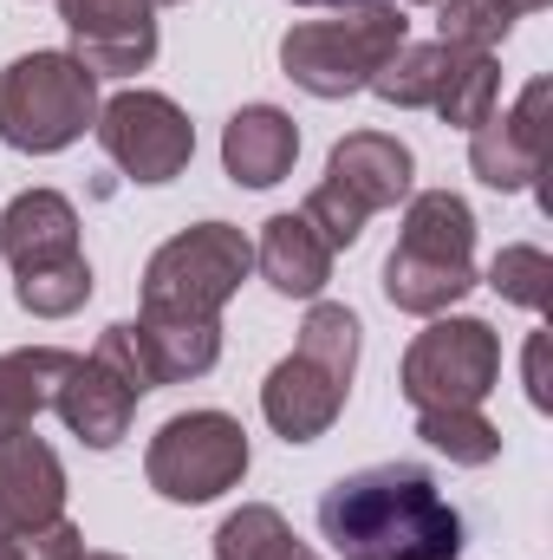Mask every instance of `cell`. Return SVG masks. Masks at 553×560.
I'll use <instances>...</instances> for the list:
<instances>
[{"instance_id": "obj_33", "label": "cell", "mask_w": 553, "mask_h": 560, "mask_svg": "<svg viewBox=\"0 0 553 560\" xmlns=\"http://www.w3.org/2000/svg\"><path fill=\"white\" fill-rule=\"evenodd\" d=\"M0 560H20V548H13V541H7V535H0Z\"/></svg>"}, {"instance_id": "obj_32", "label": "cell", "mask_w": 553, "mask_h": 560, "mask_svg": "<svg viewBox=\"0 0 553 560\" xmlns=\"http://www.w3.org/2000/svg\"><path fill=\"white\" fill-rule=\"evenodd\" d=\"M293 7H352V0H293Z\"/></svg>"}, {"instance_id": "obj_31", "label": "cell", "mask_w": 553, "mask_h": 560, "mask_svg": "<svg viewBox=\"0 0 553 560\" xmlns=\"http://www.w3.org/2000/svg\"><path fill=\"white\" fill-rule=\"evenodd\" d=\"M508 7H515V13H541L548 0H508Z\"/></svg>"}, {"instance_id": "obj_1", "label": "cell", "mask_w": 553, "mask_h": 560, "mask_svg": "<svg viewBox=\"0 0 553 560\" xmlns=\"http://www.w3.org/2000/svg\"><path fill=\"white\" fill-rule=\"evenodd\" d=\"M319 535L339 560H456L462 509L416 463H372L319 495Z\"/></svg>"}, {"instance_id": "obj_30", "label": "cell", "mask_w": 553, "mask_h": 560, "mask_svg": "<svg viewBox=\"0 0 553 560\" xmlns=\"http://www.w3.org/2000/svg\"><path fill=\"white\" fill-rule=\"evenodd\" d=\"M528 405L548 411L553 392H548V332H528Z\"/></svg>"}, {"instance_id": "obj_26", "label": "cell", "mask_w": 553, "mask_h": 560, "mask_svg": "<svg viewBox=\"0 0 553 560\" xmlns=\"http://www.w3.org/2000/svg\"><path fill=\"white\" fill-rule=\"evenodd\" d=\"M489 287L508 300V306H528V313H548L553 300V255L534 242H515L489 261Z\"/></svg>"}, {"instance_id": "obj_24", "label": "cell", "mask_w": 553, "mask_h": 560, "mask_svg": "<svg viewBox=\"0 0 553 560\" xmlns=\"http://www.w3.org/2000/svg\"><path fill=\"white\" fill-rule=\"evenodd\" d=\"M13 300L33 319H66L92 300V261L72 255V261H52V268H26V275H13Z\"/></svg>"}, {"instance_id": "obj_17", "label": "cell", "mask_w": 553, "mask_h": 560, "mask_svg": "<svg viewBox=\"0 0 553 560\" xmlns=\"http://www.w3.org/2000/svg\"><path fill=\"white\" fill-rule=\"evenodd\" d=\"M255 268L280 300H319L332 280V248L313 235L306 215H268L255 242Z\"/></svg>"}, {"instance_id": "obj_9", "label": "cell", "mask_w": 553, "mask_h": 560, "mask_svg": "<svg viewBox=\"0 0 553 560\" xmlns=\"http://www.w3.org/2000/svg\"><path fill=\"white\" fill-rule=\"evenodd\" d=\"M92 131H98L105 156H111L131 183H176V176L189 170V156H196V125H189V112H183L176 98H163V92H143V85L105 98Z\"/></svg>"}, {"instance_id": "obj_29", "label": "cell", "mask_w": 553, "mask_h": 560, "mask_svg": "<svg viewBox=\"0 0 553 560\" xmlns=\"http://www.w3.org/2000/svg\"><path fill=\"white\" fill-rule=\"evenodd\" d=\"M20 560H79L85 555V535H79V522H46V528H20V535H7Z\"/></svg>"}, {"instance_id": "obj_16", "label": "cell", "mask_w": 553, "mask_h": 560, "mask_svg": "<svg viewBox=\"0 0 553 560\" xmlns=\"http://www.w3.org/2000/svg\"><path fill=\"white\" fill-rule=\"evenodd\" d=\"M299 156V125L280 105H242L222 125V170L242 189H274Z\"/></svg>"}, {"instance_id": "obj_3", "label": "cell", "mask_w": 553, "mask_h": 560, "mask_svg": "<svg viewBox=\"0 0 553 560\" xmlns=\"http://www.w3.org/2000/svg\"><path fill=\"white\" fill-rule=\"evenodd\" d=\"M469 287H482V275H475V209L456 189H411L398 248L385 255V300L398 313L436 319Z\"/></svg>"}, {"instance_id": "obj_22", "label": "cell", "mask_w": 553, "mask_h": 560, "mask_svg": "<svg viewBox=\"0 0 553 560\" xmlns=\"http://www.w3.org/2000/svg\"><path fill=\"white\" fill-rule=\"evenodd\" d=\"M443 66H449V46H443V39H404L365 92H378V98L398 105V112H430V98H436V85H443Z\"/></svg>"}, {"instance_id": "obj_13", "label": "cell", "mask_w": 553, "mask_h": 560, "mask_svg": "<svg viewBox=\"0 0 553 560\" xmlns=\"http://www.w3.org/2000/svg\"><path fill=\"white\" fill-rule=\"evenodd\" d=\"M66 515V463L46 436L13 430L0 436V535L46 528Z\"/></svg>"}, {"instance_id": "obj_8", "label": "cell", "mask_w": 553, "mask_h": 560, "mask_svg": "<svg viewBox=\"0 0 553 560\" xmlns=\"http://www.w3.org/2000/svg\"><path fill=\"white\" fill-rule=\"evenodd\" d=\"M143 476H150V489L163 502L202 509V502L228 495L248 476V430L228 411H183V418H169L150 436Z\"/></svg>"}, {"instance_id": "obj_5", "label": "cell", "mask_w": 553, "mask_h": 560, "mask_svg": "<svg viewBox=\"0 0 553 560\" xmlns=\"http://www.w3.org/2000/svg\"><path fill=\"white\" fill-rule=\"evenodd\" d=\"M255 268V242L235 222H196L143 261V313L163 326H222V306Z\"/></svg>"}, {"instance_id": "obj_2", "label": "cell", "mask_w": 553, "mask_h": 560, "mask_svg": "<svg viewBox=\"0 0 553 560\" xmlns=\"http://www.w3.org/2000/svg\"><path fill=\"white\" fill-rule=\"evenodd\" d=\"M358 313L339 306V300H313L306 306V326H299V346L280 359L261 385V418L274 436L286 443H319L345 398H352V372H358Z\"/></svg>"}, {"instance_id": "obj_7", "label": "cell", "mask_w": 553, "mask_h": 560, "mask_svg": "<svg viewBox=\"0 0 553 560\" xmlns=\"http://www.w3.org/2000/svg\"><path fill=\"white\" fill-rule=\"evenodd\" d=\"M502 385V332L475 313H436L404 352L398 392L411 411H449V405H482Z\"/></svg>"}, {"instance_id": "obj_19", "label": "cell", "mask_w": 553, "mask_h": 560, "mask_svg": "<svg viewBox=\"0 0 553 560\" xmlns=\"http://www.w3.org/2000/svg\"><path fill=\"white\" fill-rule=\"evenodd\" d=\"M430 112H436L449 131H475L489 112H502V66H495V52H462V46H449V66H443V85H436Z\"/></svg>"}, {"instance_id": "obj_28", "label": "cell", "mask_w": 553, "mask_h": 560, "mask_svg": "<svg viewBox=\"0 0 553 560\" xmlns=\"http://www.w3.org/2000/svg\"><path fill=\"white\" fill-rule=\"evenodd\" d=\"M299 215L313 222V235H319V242H326L332 255H339V248H352V242L365 235V222H372V215H365L358 202H345V196H339L332 183H313V196L299 202Z\"/></svg>"}, {"instance_id": "obj_20", "label": "cell", "mask_w": 553, "mask_h": 560, "mask_svg": "<svg viewBox=\"0 0 553 560\" xmlns=\"http://www.w3.org/2000/svg\"><path fill=\"white\" fill-rule=\"evenodd\" d=\"M215 560H319V555L293 535V522L274 502H242L215 528Z\"/></svg>"}, {"instance_id": "obj_25", "label": "cell", "mask_w": 553, "mask_h": 560, "mask_svg": "<svg viewBox=\"0 0 553 560\" xmlns=\"http://www.w3.org/2000/svg\"><path fill=\"white\" fill-rule=\"evenodd\" d=\"M515 7L508 0H436V39L462 46V52H495L515 33Z\"/></svg>"}, {"instance_id": "obj_36", "label": "cell", "mask_w": 553, "mask_h": 560, "mask_svg": "<svg viewBox=\"0 0 553 560\" xmlns=\"http://www.w3.org/2000/svg\"><path fill=\"white\" fill-rule=\"evenodd\" d=\"M411 7H436V0H411Z\"/></svg>"}, {"instance_id": "obj_27", "label": "cell", "mask_w": 553, "mask_h": 560, "mask_svg": "<svg viewBox=\"0 0 553 560\" xmlns=\"http://www.w3.org/2000/svg\"><path fill=\"white\" fill-rule=\"evenodd\" d=\"M92 359L105 365V372H118L138 398H150V392H163L156 385V365H150V346H143L138 319H118V326H105L98 332V346H92Z\"/></svg>"}, {"instance_id": "obj_34", "label": "cell", "mask_w": 553, "mask_h": 560, "mask_svg": "<svg viewBox=\"0 0 553 560\" xmlns=\"http://www.w3.org/2000/svg\"><path fill=\"white\" fill-rule=\"evenodd\" d=\"M79 560H125V555H92V548H85V555H79Z\"/></svg>"}, {"instance_id": "obj_23", "label": "cell", "mask_w": 553, "mask_h": 560, "mask_svg": "<svg viewBox=\"0 0 553 560\" xmlns=\"http://www.w3.org/2000/svg\"><path fill=\"white\" fill-rule=\"evenodd\" d=\"M416 436L436 450V456H449V463H462V469H482V463H495L502 456V430L482 418V405H449V411H416Z\"/></svg>"}, {"instance_id": "obj_35", "label": "cell", "mask_w": 553, "mask_h": 560, "mask_svg": "<svg viewBox=\"0 0 553 560\" xmlns=\"http://www.w3.org/2000/svg\"><path fill=\"white\" fill-rule=\"evenodd\" d=\"M150 7H183V0H150Z\"/></svg>"}, {"instance_id": "obj_18", "label": "cell", "mask_w": 553, "mask_h": 560, "mask_svg": "<svg viewBox=\"0 0 553 560\" xmlns=\"http://www.w3.org/2000/svg\"><path fill=\"white\" fill-rule=\"evenodd\" d=\"M79 352L66 346H20V352H0V436L13 430H33L39 411H52V392L66 378Z\"/></svg>"}, {"instance_id": "obj_14", "label": "cell", "mask_w": 553, "mask_h": 560, "mask_svg": "<svg viewBox=\"0 0 553 560\" xmlns=\"http://www.w3.org/2000/svg\"><path fill=\"white\" fill-rule=\"evenodd\" d=\"M52 411L66 418V430H72L79 443L118 450V443L131 436V418H138V392H131L118 372H105L98 359H72L66 378H59V392H52Z\"/></svg>"}, {"instance_id": "obj_6", "label": "cell", "mask_w": 553, "mask_h": 560, "mask_svg": "<svg viewBox=\"0 0 553 560\" xmlns=\"http://www.w3.org/2000/svg\"><path fill=\"white\" fill-rule=\"evenodd\" d=\"M98 125V79L72 52H20L0 72V143L52 156Z\"/></svg>"}, {"instance_id": "obj_11", "label": "cell", "mask_w": 553, "mask_h": 560, "mask_svg": "<svg viewBox=\"0 0 553 560\" xmlns=\"http://www.w3.org/2000/svg\"><path fill=\"white\" fill-rule=\"evenodd\" d=\"M72 33V59L92 79H138L156 59V7L150 0H59Z\"/></svg>"}, {"instance_id": "obj_10", "label": "cell", "mask_w": 553, "mask_h": 560, "mask_svg": "<svg viewBox=\"0 0 553 560\" xmlns=\"http://www.w3.org/2000/svg\"><path fill=\"white\" fill-rule=\"evenodd\" d=\"M548 105H553V85L548 79H528V92H521L508 112H489V118L469 131V170H475L489 189H502V196L534 189V176L548 170V156H553Z\"/></svg>"}, {"instance_id": "obj_12", "label": "cell", "mask_w": 553, "mask_h": 560, "mask_svg": "<svg viewBox=\"0 0 553 560\" xmlns=\"http://www.w3.org/2000/svg\"><path fill=\"white\" fill-rule=\"evenodd\" d=\"M319 183H332L345 202H358L365 215H378V209L411 202L416 156H411V143L391 138V131H352V138L332 143V156H326V176H319Z\"/></svg>"}, {"instance_id": "obj_15", "label": "cell", "mask_w": 553, "mask_h": 560, "mask_svg": "<svg viewBox=\"0 0 553 560\" xmlns=\"http://www.w3.org/2000/svg\"><path fill=\"white\" fill-rule=\"evenodd\" d=\"M0 255H7L13 275L72 261L79 255V209L59 189H20L0 209Z\"/></svg>"}, {"instance_id": "obj_21", "label": "cell", "mask_w": 553, "mask_h": 560, "mask_svg": "<svg viewBox=\"0 0 553 560\" xmlns=\"http://www.w3.org/2000/svg\"><path fill=\"white\" fill-rule=\"evenodd\" d=\"M143 346H150V365H156V385H189L202 372H215L222 359V326H163V319H138Z\"/></svg>"}, {"instance_id": "obj_4", "label": "cell", "mask_w": 553, "mask_h": 560, "mask_svg": "<svg viewBox=\"0 0 553 560\" xmlns=\"http://www.w3.org/2000/svg\"><path fill=\"white\" fill-rule=\"evenodd\" d=\"M404 39H411V20L391 0L326 7L319 20H293L280 33V72L306 98H352V92H365L385 72V59Z\"/></svg>"}]
</instances>
